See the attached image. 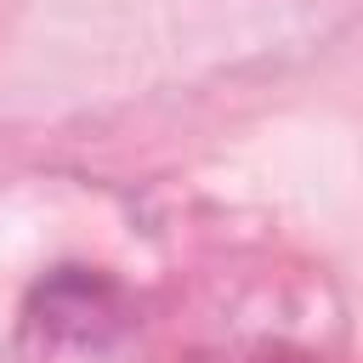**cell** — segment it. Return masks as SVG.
<instances>
[{"label":"cell","instance_id":"cell-1","mask_svg":"<svg viewBox=\"0 0 363 363\" xmlns=\"http://www.w3.org/2000/svg\"><path fill=\"white\" fill-rule=\"evenodd\" d=\"M34 323L45 329V335H62V340H102L113 323H119V301H113V289L102 284V278H91V272H57L40 295H34Z\"/></svg>","mask_w":363,"mask_h":363}]
</instances>
